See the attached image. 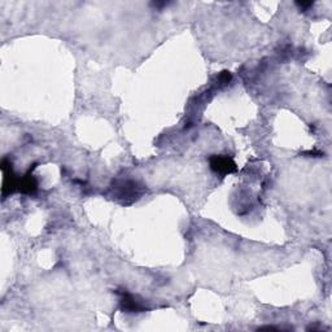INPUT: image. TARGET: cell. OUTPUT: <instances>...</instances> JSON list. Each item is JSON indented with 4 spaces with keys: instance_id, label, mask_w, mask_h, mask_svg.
<instances>
[{
    "instance_id": "obj_1",
    "label": "cell",
    "mask_w": 332,
    "mask_h": 332,
    "mask_svg": "<svg viewBox=\"0 0 332 332\" xmlns=\"http://www.w3.org/2000/svg\"><path fill=\"white\" fill-rule=\"evenodd\" d=\"M211 167L221 173H230L235 170V164L227 157H214L211 160Z\"/></svg>"
}]
</instances>
